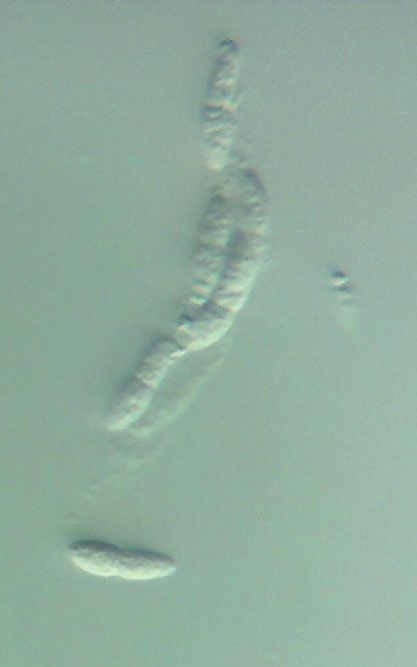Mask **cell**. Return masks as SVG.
<instances>
[{
  "label": "cell",
  "mask_w": 417,
  "mask_h": 667,
  "mask_svg": "<svg viewBox=\"0 0 417 667\" xmlns=\"http://www.w3.org/2000/svg\"><path fill=\"white\" fill-rule=\"evenodd\" d=\"M68 553L80 569L103 577L151 580L168 576L177 568L176 560L168 554L124 548L106 541H76L69 546Z\"/></svg>",
  "instance_id": "1"
}]
</instances>
